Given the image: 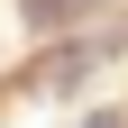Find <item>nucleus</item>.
<instances>
[{
  "label": "nucleus",
  "instance_id": "f257e3e1",
  "mask_svg": "<svg viewBox=\"0 0 128 128\" xmlns=\"http://www.w3.org/2000/svg\"><path fill=\"white\" fill-rule=\"evenodd\" d=\"M18 9H28V28H64V18H82L92 0H18Z\"/></svg>",
  "mask_w": 128,
  "mask_h": 128
},
{
  "label": "nucleus",
  "instance_id": "f03ea898",
  "mask_svg": "<svg viewBox=\"0 0 128 128\" xmlns=\"http://www.w3.org/2000/svg\"><path fill=\"white\" fill-rule=\"evenodd\" d=\"M82 128H128V119H119V110H82Z\"/></svg>",
  "mask_w": 128,
  "mask_h": 128
}]
</instances>
